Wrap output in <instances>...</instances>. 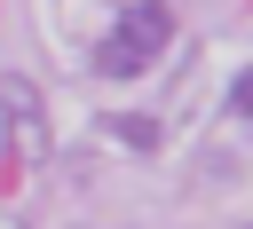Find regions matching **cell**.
Segmentation results:
<instances>
[{
    "label": "cell",
    "instance_id": "obj_1",
    "mask_svg": "<svg viewBox=\"0 0 253 229\" xmlns=\"http://www.w3.org/2000/svg\"><path fill=\"white\" fill-rule=\"evenodd\" d=\"M166 39H174V8H158V0H142V8H119L111 39L95 47V71H111V79H134L142 63H158V55H166Z\"/></svg>",
    "mask_w": 253,
    "mask_h": 229
},
{
    "label": "cell",
    "instance_id": "obj_2",
    "mask_svg": "<svg viewBox=\"0 0 253 229\" xmlns=\"http://www.w3.org/2000/svg\"><path fill=\"white\" fill-rule=\"evenodd\" d=\"M103 134H119V142H134V150H158V126H150V118H126V111L103 118Z\"/></svg>",
    "mask_w": 253,
    "mask_h": 229
},
{
    "label": "cell",
    "instance_id": "obj_3",
    "mask_svg": "<svg viewBox=\"0 0 253 229\" xmlns=\"http://www.w3.org/2000/svg\"><path fill=\"white\" fill-rule=\"evenodd\" d=\"M229 103H237V111H253V71L237 79V95H229Z\"/></svg>",
    "mask_w": 253,
    "mask_h": 229
},
{
    "label": "cell",
    "instance_id": "obj_4",
    "mask_svg": "<svg viewBox=\"0 0 253 229\" xmlns=\"http://www.w3.org/2000/svg\"><path fill=\"white\" fill-rule=\"evenodd\" d=\"M0 229H16V221H8V213H0Z\"/></svg>",
    "mask_w": 253,
    "mask_h": 229
},
{
    "label": "cell",
    "instance_id": "obj_5",
    "mask_svg": "<svg viewBox=\"0 0 253 229\" xmlns=\"http://www.w3.org/2000/svg\"><path fill=\"white\" fill-rule=\"evenodd\" d=\"M245 229H253V221H245Z\"/></svg>",
    "mask_w": 253,
    "mask_h": 229
}]
</instances>
